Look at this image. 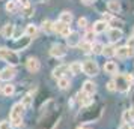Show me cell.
Returning a JSON list of instances; mask_svg holds the SVG:
<instances>
[{"label": "cell", "mask_w": 134, "mask_h": 129, "mask_svg": "<svg viewBox=\"0 0 134 129\" xmlns=\"http://www.w3.org/2000/svg\"><path fill=\"white\" fill-rule=\"evenodd\" d=\"M24 107L21 102H17V104L12 105L11 108V114H9V120H11V125L12 128H21L23 126V114H24Z\"/></svg>", "instance_id": "6da1fadb"}, {"label": "cell", "mask_w": 134, "mask_h": 129, "mask_svg": "<svg viewBox=\"0 0 134 129\" xmlns=\"http://www.w3.org/2000/svg\"><path fill=\"white\" fill-rule=\"evenodd\" d=\"M0 60L6 62L9 66H15L20 63V56L17 51L8 48V47H0Z\"/></svg>", "instance_id": "7a4b0ae2"}, {"label": "cell", "mask_w": 134, "mask_h": 129, "mask_svg": "<svg viewBox=\"0 0 134 129\" xmlns=\"http://www.w3.org/2000/svg\"><path fill=\"white\" fill-rule=\"evenodd\" d=\"M101 113H103V110L101 108H98V110H93V108H83V111L80 113L79 116V120L81 123H92L95 122V120H98L99 117H101Z\"/></svg>", "instance_id": "3957f363"}, {"label": "cell", "mask_w": 134, "mask_h": 129, "mask_svg": "<svg viewBox=\"0 0 134 129\" xmlns=\"http://www.w3.org/2000/svg\"><path fill=\"white\" fill-rule=\"evenodd\" d=\"M81 63H83V72L87 77H95V75L99 74V66H98V63L95 60L87 59V60H83Z\"/></svg>", "instance_id": "277c9868"}, {"label": "cell", "mask_w": 134, "mask_h": 129, "mask_svg": "<svg viewBox=\"0 0 134 129\" xmlns=\"http://www.w3.org/2000/svg\"><path fill=\"white\" fill-rule=\"evenodd\" d=\"M32 42V38H29L27 35H23L21 38H18V39H15L12 44V48L14 51H20V50H26L29 45H30Z\"/></svg>", "instance_id": "5b68a950"}, {"label": "cell", "mask_w": 134, "mask_h": 129, "mask_svg": "<svg viewBox=\"0 0 134 129\" xmlns=\"http://www.w3.org/2000/svg\"><path fill=\"white\" fill-rule=\"evenodd\" d=\"M59 119H60V116L57 117L54 113H51V114H48V116H45L44 122H41V128H44V129H54L56 126H57V123H59Z\"/></svg>", "instance_id": "8992f818"}, {"label": "cell", "mask_w": 134, "mask_h": 129, "mask_svg": "<svg viewBox=\"0 0 134 129\" xmlns=\"http://www.w3.org/2000/svg\"><path fill=\"white\" fill-rule=\"evenodd\" d=\"M115 84H116V90L118 92H121V93H125L130 90V87H131V84L127 81V78L124 77V75H116V78L115 80Z\"/></svg>", "instance_id": "52a82bcc"}, {"label": "cell", "mask_w": 134, "mask_h": 129, "mask_svg": "<svg viewBox=\"0 0 134 129\" xmlns=\"http://www.w3.org/2000/svg\"><path fill=\"white\" fill-rule=\"evenodd\" d=\"M68 53V50L65 45H62V44H53L51 45V48H50V54L56 57V59H62V57H65Z\"/></svg>", "instance_id": "ba28073f"}, {"label": "cell", "mask_w": 134, "mask_h": 129, "mask_svg": "<svg viewBox=\"0 0 134 129\" xmlns=\"http://www.w3.org/2000/svg\"><path fill=\"white\" fill-rule=\"evenodd\" d=\"M74 99H75V101H77V102H79V104L81 105V108H86V107H91V105L93 104V99H92L91 96L87 95V93H85V92H83V90L77 93V96H75Z\"/></svg>", "instance_id": "9c48e42d"}, {"label": "cell", "mask_w": 134, "mask_h": 129, "mask_svg": "<svg viewBox=\"0 0 134 129\" xmlns=\"http://www.w3.org/2000/svg\"><path fill=\"white\" fill-rule=\"evenodd\" d=\"M133 56H134V50L128 48L127 45L116 48V57H118L119 60H125V59H130V57H133Z\"/></svg>", "instance_id": "30bf717a"}, {"label": "cell", "mask_w": 134, "mask_h": 129, "mask_svg": "<svg viewBox=\"0 0 134 129\" xmlns=\"http://www.w3.org/2000/svg\"><path fill=\"white\" fill-rule=\"evenodd\" d=\"M54 32L56 33H59L62 38H68L69 36V33H71V29H69V26L65 24V23H62V21H56L54 23Z\"/></svg>", "instance_id": "8fae6325"}, {"label": "cell", "mask_w": 134, "mask_h": 129, "mask_svg": "<svg viewBox=\"0 0 134 129\" xmlns=\"http://www.w3.org/2000/svg\"><path fill=\"white\" fill-rule=\"evenodd\" d=\"M15 75H17V71L14 69V66H6L5 69H2V71H0V80L8 81V83H9Z\"/></svg>", "instance_id": "7c38bea8"}, {"label": "cell", "mask_w": 134, "mask_h": 129, "mask_svg": "<svg viewBox=\"0 0 134 129\" xmlns=\"http://www.w3.org/2000/svg\"><path fill=\"white\" fill-rule=\"evenodd\" d=\"M26 68H27L29 72L35 74V72H38V71L41 69V62L38 60L36 57H29L27 62H26Z\"/></svg>", "instance_id": "4fadbf2b"}, {"label": "cell", "mask_w": 134, "mask_h": 129, "mask_svg": "<svg viewBox=\"0 0 134 129\" xmlns=\"http://www.w3.org/2000/svg\"><path fill=\"white\" fill-rule=\"evenodd\" d=\"M80 41H81V38H80L79 35V32H71L69 33V36L66 38V44H68V47H71V48H75V47H79Z\"/></svg>", "instance_id": "5bb4252c"}, {"label": "cell", "mask_w": 134, "mask_h": 129, "mask_svg": "<svg viewBox=\"0 0 134 129\" xmlns=\"http://www.w3.org/2000/svg\"><path fill=\"white\" fill-rule=\"evenodd\" d=\"M92 30L95 32L97 35H99V33H105V32L109 30V23L104 21V20H99V21H97V23L93 24Z\"/></svg>", "instance_id": "9a60e30c"}, {"label": "cell", "mask_w": 134, "mask_h": 129, "mask_svg": "<svg viewBox=\"0 0 134 129\" xmlns=\"http://www.w3.org/2000/svg\"><path fill=\"white\" fill-rule=\"evenodd\" d=\"M81 90L85 93H87L89 96H92V95H95V92H97V84L93 83V81L87 80L83 83V87H81Z\"/></svg>", "instance_id": "2e32d148"}, {"label": "cell", "mask_w": 134, "mask_h": 129, "mask_svg": "<svg viewBox=\"0 0 134 129\" xmlns=\"http://www.w3.org/2000/svg\"><path fill=\"white\" fill-rule=\"evenodd\" d=\"M68 71H69V66H68V65H59L57 68L53 69V77L57 78V80H59V78H63Z\"/></svg>", "instance_id": "e0dca14e"}, {"label": "cell", "mask_w": 134, "mask_h": 129, "mask_svg": "<svg viewBox=\"0 0 134 129\" xmlns=\"http://www.w3.org/2000/svg\"><path fill=\"white\" fill-rule=\"evenodd\" d=\"M118 63L116 62H105L104 63V72L110 75H116L118 74Z\"/></svg>", "instance_id": "ac0fdd59"}, {"label": "cell", "mask_w": 134, "mask_h": 129, "mask_svg": "<svg viewBox=\"0 0 134 129\" xmlns=\"http://www.w3.org/2000/svg\"><path fill=\"white\" fill-rule=\"evenodd\" d=\"M121 2L119 0H109L107 3V9H109L111 14H119L121 12Z\"/></svg>", "instance_id": "d6986e66"}, {"label": "cell", "mask_w": 134, "mask_h": 129, "mask_svg": "<svg viewBox=\"0 0 134 129\" xmlns=\"http://www.w3.org/2000/svg\"><path fill=\"white\" fill-rule=\"evenodd\" d=\"M109 39L110 42H118L122 39V30L121 29H110L109 30Z\"/></svg>", "instance_id": "ffe728a7"}, {"label": "cell", "mask_w": 134, "mask_h": 129, "mask_svg": "<svg viewBox=\"0 0 134 129\" xmlns=\"http://www.w3.org/2000/svg\"><path fill=\"white\" fill-rule=\"evenodd\" d=\"M69 66V72L72 75H79L81 74V71H83V63L81 62H72L71 65H68Z\"/></svg>", "instance_id": "44dd1931"}, {"label": "cell", "mask_w": 134, "mask_h": 129, "mask_svg": "<svg viewBox=\"0 0 134 129\" xmlns=\"http://www.w3.org/2000/svg\"><path fill=\"white\" fill-rule=\"evenodd\" d=\"M14 29H15V26L14 24H5L3 27V30H2V35L5 39H11L14 36Z\"/></svg>", "instance_id": "7402d4cb"}, {"label": "cell", "mask_w": 134, "mask_h": 129, "mask_svg": "<svg viewBox=\"0 0 134 129\" xmlns=\"http://www.w3.org/2000/svg\"><path fill=\"white\" fill-rule=\"evenodd\" d=\"M5 9H6L8 14H15L18 11V2L17 0H9V2H6Z\"/></svg>", "instance_id": "603a6c76"}, {"label": "cell", "mask_w": 134, "mask_h": 129, "mask_svg": "<svg viewBox=\"0 0 134 129\" xmlns=\"http://www.w3.org/2000/svg\"><path fill=\"white\" fill-rule=\"evenodd\" d=\"M24 35H27L29 38H36L38 36V26L35 24H27L26 26Z\"/></svg>", "instance_id": "cb8c5ba5"}, {"label": "cell", "mask_w": 134, "mask_h": 129, "mask_svg": "<svg viewBox=\"0 0 134 129\" xmlns=\"http://www.w3.org/2000/svg\"><path fill=\"white\" fill-rule=\"evenodd\" d=\"M41 29L45 33H53L54 32V23H51L50 20H44L42 23H41Z\"/></svg>", "instance_id": "d4e9b609"}, {"label": "cell", "mask_w": 134, "mask_h": 129, "mask_svg": "<svg viewBox=\"0 0 134 129\" xmlns=\"http://www.w3.org/2000/svg\"><path fill=\"white\" fill-rule=\"evenodd\" d=\"M72 20H74L72 14L68 12V11H63V12L60 14V17H59V21H62V23H65V24H68V26L72 23Z\"/></svg>", "instance_id": "484cf974"}, {"label": "cell", "mask_w": 134, "mask_h": 129, "mask_svg": "<svg viewBox=\"0 0 134 129\" xmlns=\"http://www.w3.org/2000/svg\"><path fill=\"white\" fill-rule=\"evenodd\" d=\"M2 93H3L5 96H12L14 93H15V86L11 84V83H6L5 86L2 87Z\"/></svg>", "instance_id": "4316f807"}, {"label": "cell", "mask_w": 134, "mask_h": 129, "mask_svg": "<svg viewBox=\"0 0 134 129\" xmlns=\"http://www.w3.org/2000/svg\"><path fill=\"white\" fill-rule=\"evenodd\" d=\"M109 26H111V29H122V26H124V20L116 18V17H111V18L109 20Z\"/></svg>", "instance_id": "83f0119b"}, {"label": "cell", "mask_w": 134, "mask_h": 129, "mask_svg": "<svg viewBox=\"0 0 134 129\" xmlns=\"http://www.w3.org/2000/svg\"><path fill=\"white\" fill-rule=\"evenodd\" d=\"M57 86H59V89H62V90H66V89L71 87V81L68 80L66 77H63V78H59V80H57Z\"/></svg>", "instance_id": "f1b7e54d"}, {"label": "cell", "mask_w": 134, "mask_h": 129, "mask_svg": "<svg viewBox=\"0 0 134 129\" xmlns=\"http://www.w3.org/2000/svg\"><path fill=\"white\" fill-rule=\"evenodd\" d=\"M103 54L105 56V57H113V56H116V48L110 44V45H104V51Z\"/></svg>", "instance_id": "f546056e"}, {"label": "cell", "mask_w": 134, "mask_h": 129, "mask_svg": "<svg viewBox=\"0 0 134 129\" xmlns=\"http://www.w3.org/2000/svg\"><path fill=\"white\" fill-rule=\"evenodd\" d=\"M104 44L103 42H92V53L93 54H103Z\"/></svg>", "instance_id": "4dcf8cb0"}, {"label": "cell", "mask_w": 134, "mask_h": 129, "mask_svg": "<svg viewBox=\"0 0 134 129\" xmlns=\"http://www.w3.org/2000/svg\"><path fill=\"white\" fill-rule=\"evenodd\" d=\"M79 48L83 51V53H86V54H89V53H92V42H87V41H85V42H81L79 45Z\"/></svg>", "instance_id": "1f68e13d"}, {"label": "cell", "mask_w": 134, "mask_h": 129, "mask_svg": "<svg viewBox=\"0 0 134 129\" xmlns=\"http://www.w3.org/2000/svg\"><path fill=\"white\" fill-rule=\"evenodd\" d=\"M21 104L24 108H30L32 105H33V98H32V95H26L24 98L21 99Z\"/></svg>", "instance_id": "d6a6232c"}, {"label": "cell", "mask_w": 134, "mask_h": 129, "mask_svg": "<svg viewBox=\"0 0 134 129\" xmlns=\"http://www.w3.org/2000/svg\"><path fill=\"white\" fill-rule=\"evenodd\" d=\"M33 12H35V9H33L30 5H27V6L23 8V15H24V17H32Z\"/></svg>", "instance_id": "836d02e7"}, {"label": "cell", "mask_w": 134, "mask_h": 129, "mask_svg": "<svg viewBox=\"0 0 134 129\" xmlns=\"http://www.w3.org/2000/svg\"><path fill=\"white\" fill-rule=\"evenodd\" d=\"M23 36V30L20 29L18 26H15V29H14V36H12V39H18V38H21Z\"/></svg>", "instance_id": "e575fe53"}, {"label": "cell", "mask_w": 134, "mask_h": 129, "mask_svg": "<svg viewBox=\"0 0 134 129\" xmlns=\"http://www.w3.org/2000/svg\"><path fill=\"white\" fill-rule=\"evenodd\" d=\"M95 35H97V33H95L93 30H87V32H86V35H85L86 41H87V42H92V41H93V38H95Z\"/></svg>", "instance_id": "d590c367"}, {"label": "cell", "mask_w": 134, "mask_h": 129, "mask_svg": "<svg viewBox=\"0 0 134 129\" xmlns=\"http://www.w3.org/2000/svg\"><path fill=\"white\" fill-rule=\"evenodd\" d=\"M77 24H79L80 29H86L87 27V18H85V17H81V18H79V21H77Z\"/></svg>", "instance_id": "8d00e7d4"}, {"label": "cell", "mask_w": 134, "mask_h": 129, "mask_svg": "<svg viewBox=\"0 0 134 129\" xmlns=\"http://www.w3.org/2000/svg\"><path fill=\"white\" fill-rule=\"evenodd\" d=\"M122 120H124V123H130L133 119H131V116H130V111L125 110L124 111V114H122Z\"/></svg>", "instance_id": "74e56055"}, {"label": "cell", "mask_w": 134, "mask_h": 129, "mask_svg": "<svg viewBox=\"0 0 134 129\" xmlns=\"http://www.w3.org/2000/svg\"><path fill=\"white\" fill-rule=\"evenodd\" d=\"M0 129H12V125L8 120H2L0 122Z\"/></svg>", "instance_id": "f35d334b"}, {"label": "cell", "mask_w": 134, "mask_h": 129, "mask_svg": "<svg viewBox=\"0 0 134 129\" xmlns=\"http://www.w3.org/2000/svg\"><path fill=\"white\" fill-rule=\"evenodd\" d=\"M107 90H109V92H116L115 81H109V83H107Z\"/></svg>", "instance_id": "ab89813d"}, {"label": "cell", "mask_w": 134, "mask_h": 129, "mask_svg": "<svg viewBox=\"0 0 134 129\" xmlns=\"http://www.w3.org/2000/svg\"><path fill=\"white\" fill-rule=\"evenodd\" d=\"M127 47H128V48H133L134 50V35L127 39Z\"/></svg>", "instance_id": "60d3db41"}, {"label": "cell", "mask_w": 134, "mask_h": 129, "mask_svg": "<svg viewBox=\"0 0 134 129\" xmlns=\"http://www.w3.org/2000/svg\"><path fill=\"white\" fill-rule=\"evenodd\" d=\"M124 77H125V78H127V81L131 84V86H133V83H134V75H133V74H125Z\"/></svg>", "instance_id": "b9f144b4"}, {"label": "cell", "mask_w": 134, "mask_h": 129, "mask_svg": "<svg viewBox=\"0 0 134 129\" xmlns=\"http://www.w3.org/2000/svg\"><path fill=\"white\" fill-rule=\"evenodd\" d=\"M18 3H21V8H24V6H27L29 5V0H17Z\"/></svg>", "instance_id": "7bdbcfd3"}, {"label": "cell", "mask_w": 134, "mask_h": 129, "mask_svg": "<svg viewBox=\"0 0 134 129\" xmlns=\"http://www.w3.org/2000/svg\"><path fill=\"white\" fill-rule=\"evenodd\" d=\"M119 129H131V126H130V123H122Z\"/></svg>", "instance_id": "ee69618b"}, {"label": "cell", "mask_w": 134, "mask_h": 129, "mask_svg": "<svg viewBox=\"0 0 134 129\" xmlns=\"http://www.w3.org/2000/svg\"><path fill=\"white\" fill-rule=\"evenodd\" d=\"M128 111H130V116H131V119L134 120V105H133V107H131V108H130Z\"/></svg>", "instance_id": "f6af8a7d"}, {"label": "cell", "mask_w": 134, "mask_h": 129, "mask_svg": "<svg viewBox=\"0 0 134 129\" xmlns=\"http://www.w3.org/2000/svg\"><path fill=\"white\" fill-rule=\"evenodd\" d=\"M81 2H83L85 5H92V3H93L95 0H81Z\"/></svg>", "instance_id": "bcb514c9"}, {"label": "cell", "mask_w": 134, "mask_h": 129, "mask_svg": "<svg viewBox=\"0 0 134 129\" xmlns=\"http://www.w3.org/2000/svg\"><path fill=\"white\" fill-rule=\"evenodd\" d=\"M36 2H41V3H42V2H47V0H36Z\"/></svg>", "instance_id": "7dc6e473"}, {"label": "cell", "mask_w": 134, "mask_h": 129, "mask_svg": "<svg viewBox=\"0 0 134 129\" xmlns=\"http://www.w3.org/2000/svg\"><path fill=\"white\" fill-rule=\"evenodd\" d=\"M131 129H134V126H131Z\"/></svg>", "instance_id": "c3c4849f"}]
</instances>
